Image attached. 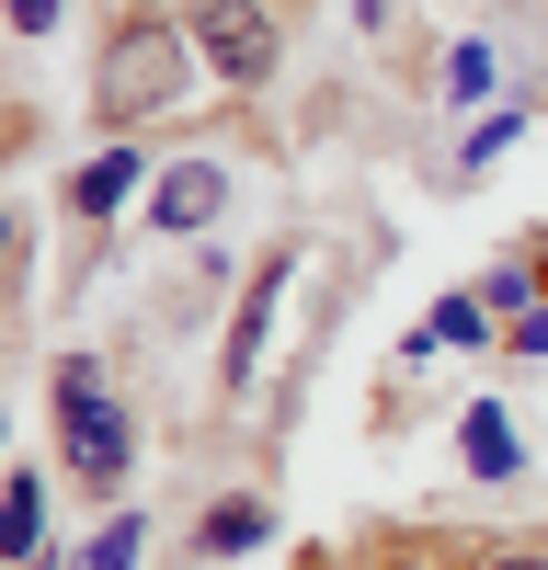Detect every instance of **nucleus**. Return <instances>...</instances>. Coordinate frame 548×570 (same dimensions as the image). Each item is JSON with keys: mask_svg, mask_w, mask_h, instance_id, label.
Instances as JSON below:
<instances>
[{"mask_svg": "<svg viewBox=\"0 0 548 570\" xmlns=\"http://www.w3.org/2000/svg\"><path fill=\"white\" fill-rule=\"evenodd\" d=\"M183 80H195V23H115L91 104H104V126H137V115L183 104Z\"/></svg>", "mask_w": 548, "mask_h": 570, "instance_id": "obj_1", "label": "nucleus"}, {"mask_svg": "<svg viewBox=\"0 0 548 570\" xmlns=\"http://www.w3.org/2000/svg\"><path fill=\"white\" fill-rule=\"evenodd\" d=\"M195 46H206V69L217 80H274V58H286V35H274L263 0H195Z\"/></svg>", "mask_w": 548, "mask_h": 570, "instance_id": "obj_2", "label": "nucleus"}, {"mask_svg": "<svg viewBox=\"0 0 548 570\" xmlns=\"http://www.w3.org/2000/svg\"><path fill=\"white\" fill-rule=\"evenodd\" d=\"M58 400H69V468H80L91 491H115V480H126V411L104 400V376H91V365L58 376Z\"/></svg>", "mask_w": 548, "mask_h": 570, "instance_id": "obj_3", "label": "nucleus"}, {"mask_svg": "<svg viewBox=\"0 0 548 570\" xmlns=\"http://www.w3.org/2000/svg\"><path fill=\"white\" fill-rule=\"evenodd\" d=\"M228 206V171L217 160H172L160 183H149V228H172V240H183V228H206Z\"/></svg>", "mask_w": 548, "mask_h": 570, "instance_id": "obj_4", "label": "nucleus"}, {"mask_svg": "<svg viewBox=\"0 0 548 570\" xmlns=\"http://www.w3.org/2000/svg\"><path fill=\"white\" fill-rule=\"evenodd\" d=\"M286 274H297V252H286V263H263V274H252V297H241V331H228V376H241V389L263 376V331H274V297H286Z\"/></svg>", "mask_w": 548, "mask_h": 570, "instance_id": "obj_5", "label": "nucleus"}, {"mask_svg": "<svg viewBox=\"0 0 548 570\" xmlns=\"http://www.w3.org/2000/svg\"><path fill=\"white\" fill-rule=\"evenodd\" d=\"M263 537H274V513H263V502H217L195 548H206V559H241V548H263Z\"/></svg>", "mask_w": 548, "mask_h": 570, "instance_id": "obj_6", "label": "nucleus"}, {"mask_svg": "<svg viewBox=\"0 0 548 570\" xmlns=\"http://www.w3.org/2000/svg\"><path fill=\"white\" fill-rule=\"evenodd\" d=\"M35 548H46V491L12 480V491H0V559H35Z\"/></svg>", "mask_w": 548, "mask_h": 570, "instance_id": "obj_7", "label": "nucleus"}, {"mask_svg": "<svg viewBox=\"0 0 548 570\" xmlns=\"http://www.w3.org/2000/svg\"><path fill=\"white\" fill-rule=\"evenodd\" d=\"M69 195H80V217H115V206L137 195V160H126V149H104V160H91V171L69 183Z\"/></svg>", "mask_w": 548, "mask_h": 570, "instance_id": "obj_8", "label": "nucleus"}, {"mask_svg": "<svg viewBox=\"0 0 548 570\" xmlns=\"http://www.w3.org/2000/svg\"><path fill=\"white\" fill-rule=\"evenodd\" d=\"M469 468H480V480H502V468H515V434H502V411H469Z\"/></svg>", "mask_w": 548, "mask_h": 570, "instance_id": "obj_9", "label": "nucleus"}, {"mask_svg": "<svg viewBox=\"0 0 548 570\" xmlns=\"http://www.w3.org/2000/svg\"><path fill=\"white\" fill-rule=\"evenodd\" d=\"M137 537H149V525H126V513H115V525L80 548V570H126V559H137Z\"/></svg>", "mask_w": 548, "mask_h": 570, "instance_id": "obj_10", "label": "nucleus"}, {"mask_svg": "<svg viewBox=\"0 0 548 570\" xmlns=\"http://www.w3.org/2000/svg\"><path fill=\"white\" fill-rule=\"evenodd\" d=\"M446 91H457V104H480V91H491V58H480V46H457V69H446Z\"/></svg>", "mask_w": 548, "mask_h": 570, "instance_id": "obj_11", "label": "nucleus"}, {"mask_svg": "<svg viewBox=\"0 0 548 570\" xmlns=\"http://www.w3.org/2000/svg\"><path fill=\"white\" fill-rule=\"evenodd\" d=\"M0 23L12 35H58V0H0Z\"/></svg>", "mask_w": 548, "mask_h": 570, "instance_id": "obj_12", "label": "nucleus"}, {"mask_svg": "<svg viewBox=\"0 0 548 570\" xmlns=\"http://www.w3.org/2000/svg\"><path fill=\"white\" fill-rule=\"evenodd\" d=\"M515 354H548V308H537V320H515Z\"/></svg>", "mask_w": 548, "mask_h": 570, "instance_id": "obj_13", "label": "nucleus"}, {"mask_svg": "<svg viewBox=\"0 0 548 570\" xmlns=\"http://www.w3.org/2000/svg\"><path fill=\"white\" fill-rule=\"evenodd\" d=\"M491 570H548V559H491Z\"/></svg>", "mask_w": 548, "mask_h": 570, "instance_id": "obj_14", "label": "nucleus"}, {"mask_svg": "<svg viewBox=\"0 0 548 570\" xmlns=\"http://www.w3.org/2000/svg\"><path fill=\"white\" fill-rule=\"evenodd\" d=\"M0 263H12V217H0Z\"/></svg>", "mask_w": 548, "mask_h": 570, "instance_id": "obj_15", "label": "nucleus"}]
</instances>
